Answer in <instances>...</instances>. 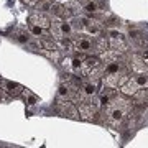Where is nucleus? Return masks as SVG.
<instances>
[{
	"instance_id": "9d476101",
	"label": "nucleus",
	"mask_w": 148,
	"mask_h": 148,
	"mask_svg": "<svg viewBox=\"0 0 148 148\" xmlns=\"http://www.w3.org/2000/svg\"><path fill=\"white\" fill-rule=\"evenodd\" d=\"M127 64H128V69L135 74H148V64L140 58L138 53H133L130 58L127 59Z\"/></svg>"
},
{
	"instance_id": "dca6fc26",
	"label": "nucleus",
	"mask_w": 148,
	"mask_h": 148,
	"mask_svg": "<svg viewBox=\"0 0 148 148\" xmlns=\"http://www.w3.org/2000/svg\"><path fill=\"white\" fill-rule=\"evenodd\" d=\"M12 38H13L15 41H18V43H28V41H30L28 32H25V30H20V28L12 33Z\"/></svg>"
},
{
	"instance_id": "412c9836",
	"label": "nucleus",
	"mask_w": 148,
	"mask_h": 148,
	"mask_svg": "<svg viewBox=\"0 0 148 148\" xmlns=\"http://www.w3.org/2000/svg\"><path fill=\"white\" fill-rule=\"evenodd\" d=\"M3 94H5V92L2 90V87H0V102H2V99H3Z\"/></svg>"
},
{
	"instance_id": "2eb2a0df",
	"label": "nucleus",
	"mask_w": 148,
	"mask_h": 148,
	"mask_svg": "<svg viewBox=\"0 0 148 148\" xmlns=\"http://www.w3.org/2000/svg\"><path fill=\"white\" fill-rule=\"evenodd\" d=\"M132 101L137 107H143V109H145V107L148 106V87L137 90V92L132 95Z\"/></svg>"
},
{
	"instance_id": "0eeeda50",
	"label": "nucleus",
	"mask_w": 148,
	"mask_h": 148,
	"mask_svg": "<svg viewBox=\"0 0 148 148\" xmlns=\"http://www.w3.org/2000/svg\"><path fill=\"white\" fill-rule=\"evenodd\" d=\"M54 110L58 112L59 115L68 117V119H79V112H77V107L73 101L69 99H59L56 97V102H54Z\"/></svg>"
},
{
	"instance_id": "7ed1b4c3",
	"label": "nucleus",
	"mask_w": 148,
	"mask_h": 148,
	"mask_svg": "<svg viewBox=\"0 0 148 148\" xmlns=\"http://www.w3.org/2000/svg\"><path fill=\"white\" fill-rule=\"evenodd\" d=\"M102 71H104V63L99 56H90L86 54L82 58V76L90 81H101Z\"/></svg>"
},
{
	"instance_id": "ddd939ff",
	"label": "nucleus",
	"mask_w": 148,
	"mask_h": 148,
	"mask_svg": "<svg viewBox=\"0 0 148 148\" xmlns=\"http://www.w3.org/2000/svg\"><path fill=\"white\" fill-rule=\"evenodd\" d=\"M130 40L138 48L148 46V35L145 32H142L140 28H130Z\"/></svg>"
},
{
	"instance_id": "f3484780",
	"label": "nucleus",
	"mask_w": 148,
	"mask_h": 148,
	"mask_svg": "<svg viewBox=\"0 0 148 148\" xmlns=\"http://www.w3.org/2000/svg\"><path fill=\"white\" fill-rule=\"evenodd\" d=\"M21 95L25 97V101H27V104H30V106H33V104H36L38 102V97L33 92H30L28 89H23V92H21Z\"/></svg>"
},
{
	"instance_id": "f03ea898",
	"label": "nucleus",
	"mask_w": 148,
	"mask_h": 148,
	"mask_svg": "<svg viewBox=\"0 0 148 148\" xmlns=\"http://www.w3.org/2000/svg\"><path fill=\"white\" fill-rule=\"evenodd\" d=\"M130 77V69L127 64V58L122 54L119 59L104 63V71H102V79L104 84L110 89H119L125 81Z\"/></svg>"
},
{
	"instance_id": "9b49d317",
	"label": "nucleus",
	"mask_w": 148,
	"mask_h": 148,
	"mask_svg": "<svg viewBox=\"0 0 148 148\" xmlns=\"http://www.w3.org/2000/svg\"><path fill=\"white\" fill-rule=\"evenodd\" d=\"M0 87L5 92L7 97H20L21 92H23V86H20L18 82H13V81H0Z\"/></svg>"
},
{
	"instance_id": "4468645a",
	"label": "nucleus",
	"mask_w": 148,
	"mask_h": 148,
	"mask_svg": "<svg viewBox=\"0 0 148 148\" xmlns=\"http://www.w3.org/2000/svg\"><path fill=\"white\" fill-rule=\"evenodd\" d=\"M49 12L53 13L54 18H71V16H74L71 13V10L66 5H63V3H51Z\"/></svg>"
},
{
	"instance_id": "39448f33",
	"label": "nucleus",
	"mask_w": 148,
	"mask_h": 148,
	"mask_svg": "<svg viewBox=\"0 0 148 148\" xmlns=\"http://www.w3.org/2000/svg\"><path fill=\"white\" fill-rule=\"evenodd\" d=\"M145 87H148V74H135L120 86V92L123 95L132 97L137 90L145 89Z\"/></svg>"
},
{
	"instance_id": "20e7f679",
	"label": "nucleus",
	"mask_w": 148,
	"mask_h": 148,
	"mask_svg": "<svg viewBox=\"0 0 148 148\" xmlns=\"http://www.w3.org/2000/svg\"><path fill=\"white\" fill-rule=\"evenodd\" d=\"M77 112H79V119L86 122H95L101 114V102H97V99H94V97L87 99L79 104Z\"/></svg>"
},
{
	"instance_id": "f8f14e48",
	"label": "nucleus",
	"mask_w": 148,
	"mask_h": 148,
	"mask_svg": "<svg viewBox=\"0 0 148 148\" xmlns=\"http://www.w3.org/2000/svg\"><path fill=\"white\" fill-rule=\"evenodd\" d=\"M28 23L30 25H36V27L43 28V30H48L49 28V25H51V20L48 18L43 12H35V13H32V15L28 16Z\"/></svg>"
},
{
	"instance_id": "1a4fd4ad",
	"label": "nucleus",
	"mask_w": 148,
	"mask_h": 148,
	"mask_svg": "<svg viewBox=\"0 0 148 148\" xmlns=\"http://www.w3.org/2000/svg\"><path fill=\"white\" fill-rule=\"evenodd\" d=\"M107 45L110 49H115L119 53H125L127 51V41H125V38L122 36L120 33L117 32H109V36H107Z\"/></svg>"
},
{
	"instance_id": "f257e3e1",
	"label": "nucleus",
	"mask_w": 148,
	"mask_h": 148,
	"mask_svg": "<svg viewBox=\"0 0 148 148\" xmlns=\"http://www.w3.org/2000/svg\"><path fill=\"white\" fill-rule=\"evenodd\" d=\"M133 109V101L128 99V95L115 94L104 107H101L99 117L102 122L114 130H123L128 114Z\"/></svg>"
},
{
	"instance_id": "aec40b11",
	"label": "nucleus",
	"mask_w": 148,
	"mask_h": 148,
	"mask_svg": "<svg viewBox=\"0 0 148 148\" xmlns=\"http://www.w3.org/2000/svg\"><path fill=\"white\" fill-rule=\"evenodd\" d=\"M21 2H25V3L30 5V7H36L38 3H40V0H21Z\"/></svg>"
},
{
	"instance_id": "6e6552de",
	"label": "nucleus",
	"mask_w": 148,
	"mask_h": 148,
	"mask_svg": "<svg viewBox=\"0 0 148 148\" xmlns=\"http://www.w3.org/2000/svg\"><path fill=\"white\" fill-rule=\"evenodd\" d=\"M81 25L89 36H102L104 35V23L101 20H97L94 16H82L81 18Z\"/></svg>"
},
{
	"instance_id": "423d86ee",
	"label": "nucleus",
	"mask_w": 148,
	"mask_h": 148,
	"mask_svg": "<svg viewBox=\"0 0 148 148\" xmlns=\"http://www.w3.org/2000/svg\"><path fill=\"white\" fill-rule=\"evenodd\" d=\"M73 41V51L76 53H82V54H90L95 51V41L92 38H89V35H74L71 38Z\"/></svg>"
},
{
	"instance_id": "a211bd4d",
	"label": "nucleus",
	"mask_w": 148,
	"mask_h": 148,
	"mask_svg": "<svg viewBox=\"0 0 148 148\" xmlns=\"http://www.w3.org/2000/svg\"><path fill=\"white\" fill-rule=\"evenodd\" d=\"M30 30H32V33L35 35V36H43V28H40V27H36V25H30Z\"/></svg>"
},
{
	"instance_id": "6ab92c4d",
	"label": "nucleus",
	"mask_w": 148,
	"mask_h": 148,
	"mask_svg": "<svg viewBox=\"0 0 148 148\" xmlns=\"http://www.w3.org/2000/svg\"><path fill=\"white\" fill-rule=\"evenodd\" d=\"M138 54H140V58L145 61V63L148 64V46L145 48H140V51H138Z\"/></svg>"
}]
</instances>
